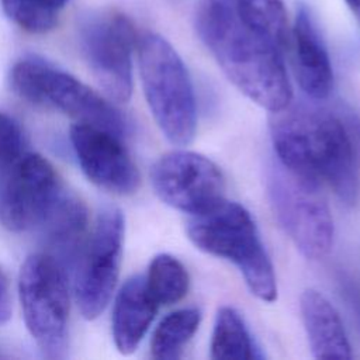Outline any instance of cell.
<instances>
[{"label":"cell","instance_id":"cell-1","mask_svg":"<svg viewBox=\"0 0 360 360\" xmlns=\"http://www.w3.org/2000/svg\"><path fill=\"white\" fill-rule=\"evenodd\" d=\"M270 114L276 158L354 205L360 194L357 152L345 120L326 108L292 101Z\"/></svg>","mask_w":360,"mask_h":360},{"label":"cell","instance_id":"cell-2","mask_svg":"<svg viewBox=\"0 0 360 360\" xmlns=\"http://www.w3.org/2000/svg\"><path fill=\"white\" fill-rule=\"evenodd\" d=\"M197 31L225 76L249 100L270 112L290 104L292 90L283 48L245 25L232 4L204 0Z\"/></svg>","mask_w":360,"mask_h":360},{"label":"cell","instance_id":"cell-3","mask_svg":"<svg viewBox=\"0 0 360 360\" xmlns=\"http://www.w3.org/2000/svg\"><path fill=\"white\" fill-rule=\"evenodd\" d=\"M186 231L197 249L233 263L259 300L273 302L277 298L271 260L245 207L224 200L210 211L190 215Z\"/></svg>","mask_w":360,"mask_h":360},{"label":"cell","instance_id":"cell-4","mask_svg":"<svg viewBox=\"0 0 360 360\" xmlns=\"http://www.w3.org/2000/svg\"><path fill=\"white\" fill-rule=\"evenodd\" d=\"M142 87L149 110L174 145L193 141L197 111L188 72L174 48L160 35L148 32L138 39Z\"/></svg>","mask_w":360,"mask_h":360},{"label":"cell","instance_id":"cell-5","mask_svg":"<svg viewBox=\"0 0 360 360\" xmlns=\"http://www.w3.org/2000/svg\"><path fill=\"white\" fill-rule=\"evenodd\" d=\"M266 188L277 221L297 249L311 260L326 256L333 243V218L322 186L274 156L266 167Z\"/></svg>","mask_w":360,"mask_h":360},{"label":"cell","instance_id":"cell-6","mask_svg":"<svg viewBox=\"0 0 360 360\" xmlns=\"http://www.w3.org/2000/svg\"><path fill=\"white\" fill-rule=\"evenodd\" d=\"M10 87L21 98L68 114L124 138L125 117L104 97L70 73L39 58L20 59L10 70Z\"/></svg>","mask_w":360,"mask_h":360},{"label":"cell","instance_id":"cell-7","mask_svg":"<svg viewBox=\"0 0 360 360\" xmlns=\"http://www.w3.org/2000/svg\"><path fill=\"white\" fill-rule=\"evenodd\" d=\"M18 295L25 326L42 356L62 359L69 322L65 267L46 252L30 255L20 270Z\"/></svg>","mask_w":360,"mask_h":360},{"label":"cell","instance_id":"cell-8","mask_svg":"<svg viewBox=\"0 0 360 360\" xmlns=\"http://www.w3.org/2000/svg\"><path fill=\"white\" fill-rule=\"evenodd\" d=\"M83 56L103 91L115 101L132 93V51L136 44L131 20L118 11L90 13L80 22Z\"/></svg>","mask_w":360,"mask_h":360},{"label":"cell","instance_id":"cell-9","mask_svg":"<svg viewBox=\"0 0 360 360\" xmlns=\"http://www.w3.org/2000/svg\"><path fill=\"white\" fill-rule=\"evenodd\" d=\"M124 231L121 210L103 208L77 260L75 294L77 307L86 319L97 318L114 292L120 276Z\"/></svg>","mask_w":360,"mask_h":360},{"label":"cell","instance_id":"cell-10","mask_svg":"<svg viewBox=\"0 0 360 360\" xmlns=\"http://www.w3.org/2000/svg\"><path fill=\"white\" fill-rule=\"evenodd\" d=\"M150 183L165 204L190 215L210 211L225 200L221 169L190 150H173L159 158L150 169Z\"/></svg>","mask_w":360,"mask_h":360},{"label":"cell","instance_id":"cell-11","mask_svg":"<svg viewBox=\"0 0 360 360\" xmlns=\"http://www.w3.org/2000/svg\"><path fill=\"white\" fill-rule=\"evenodd\" d=\"M62 191L53 166L25 152L0 176V224L11 232L38 228Z\"/></svg>","mask_w":360,"mask_h":360},{"label":"cell","instance_id":"cell-12","mask_svg":"<svg viewBox=\"0 0 360 360\" xmlns=\"http://www.w3.org/2000/svg\"><path fill=\"white\" fill-rule=\"evenodd\" d=\"M70 142L83 173L96 186L120 195L136 191L139 172L122 138L100 127L77 122L70 128Z\"/></svg>","mask_w":360,"mask_h":360},{"label":"cell","instance_id":"cell-13","mask_svg":"<svg viewBox=\"0 0 360 360\" xmlns=\"http://www.w3.org/2000/svg\"><path fill=\"white\" fill-rule=\"evenodd\" d=\"M291 35L294 72L302 91L314 100L326 98L333 86L332 66L326 48L304 6L297 11Z\"/></svg>","mask_w":360,"mask_h":360},{"label":"cell","instance_id":"cell-14","mask_svg":"<svg viewBox=\"0 0 360 360\" xmlns=\"http://www.w3.org/2000/svg\"><path fill=\"white\" fill-rule=\"evenodd\" d=\"M38 229L46 248L45 252L65 269L75 266L87 242L86 205L75 194L63 190Z\"/></svg>","mask_w":360,"mask_h":360},{"label":"cell","instance_id":"cell-15","mask_svg":"<svg viewBox=\"0 0 360 360\" xmlns=\"http://www.w3.org/2000/svg\"><path fill=\"white\" fill-rule=\"evenodd\" d=\"M158 308L148 292L145 277L134 276L125 281L115 297L111 318L112 339L120 353L131 354L136 350Z\"/></svg>","mask_w":360,"mask_h":360},{"label":"cell","instance_id":"cell-16","mask_svg":"<svg viewBox=\"0 0 360 360\" xmlns=\"http://www.w3.org/2000/svg\"><path fill=\"white\" fill-rule=\"evenodd\" d=\"M302 323L315 359H350L352 347L336 308L314 288L300 298Z\"/></svg>","mask_w":360,"mask_h":360},{"label":"cell","instance_id":"cell-17","mask_svg":"<svg viewBox=\"0 0 360 360\" xmlns=\"http://www.w3.org/2000/svg\"><path fill=\"white\" fill-rule=\"evenodd\" d=\"M259 357L239 312L231 307L219 308L211 336V359L253 360Z\"/></svg>","mask_w":360,"mask_h":360},{"label":"cell","instance_id":"cell-18","mask_svg":"<svg viewBox=\"0 0 360 360\" xmlns=\"http://www.w3.org/2000/svg\"><path fill=\"white\" fill-rule=\"evenodd\" d=\"M201 314L197 308H183L167 314L156 326L152 340V357L166 360L177 359L184 346L197 332Z\"/></svg>","mask_w":360,"mask_h":360},{"label":"cell","instance_id":"cell-19","mask_svg":"<svg viewBox=\"0 0 360 360\" xmlns=\"http://www.w3.org/2000/svg\"><path fill=\"white\" fill-rule=\"evenodd\" d=\"M145 284L150 297L160 307L179 302L188 291L190 278L186 267L174 256L160 253L152 259Z\"/></svg>","mask_w":360,"mask_h":360},{"label":"cell","instance_id":"cell-20","mask_svg":"<svg viewBox=\"0 0 360 360\" xmlns=\"http://www.w3.org/2000/svg\"><path fill=\"white\" fill-rule=\"evenodd\" d=\"M240 21L284 48L288 41L287 13L283 0H236L232 3Z\"/></svg>","mask_w":360,"mask_h":360},{"label":"cell","instance_id":"cell-21","mask_svg":"<svg viewBox=\"0 0 360 360\" xmlns=\"http://www.w3.org/2000/svg\"><path fill=\"white\" fill-rule=\"evenodd\" d=\"M6 15L27 32L51 31L68 0H0Z\"/></svg>","mask_w":360,"mask_h":360},{"label":"cell","instance_id":"cell-22","mask_svg":"<svg viewBox=\"0 0 360 360\" xmlns=\"http://www.w3.org/2000/svg\"><path fill=\"white\" fill-rule=\"evenodd\" d=\"M28 150L18 122L6 112H0V176Z\"/></svg>","mask_w":360,"mask_h":360},{"label":"cell","instance_id":"cell-23","mask_svg":"<svg viewBox=\"0 0 360 360\" xmlns=\"http://www.w3.org/2000/svg\"><path fill=\"white\" fill-rule=\"evenodd\" d=\"M10 297H8V285L7 278L0 269V325L4 323L10 318Z\"/></svg>","mask_w":360,"mask_h":360},{"label":"cell","instance_id":"cell-24","mask_svg":"<svg viewBox=\"0 0 360 360\" xmlns=\"http://www.w3.org/2000/svg\"><path fill=\"white\" fill-rule=\"evenodd\" d=\"M346 3L360 22V0H346Z\"/></svg>","mask_w":360,"mask_h":360},{"label":"cell","instance_id":"cell-25","mask_svg":"<svg viewBox=\"0 0 360 360\" xmlns=\"http://www.w3.org/2000/svg\"><path fill=\"white\" fill-rule=\"evenodd\" d=\"M207 1H211V3H217V4H231L236 0H207Z\"/></svg>","mask_w":360,"mask_h":360}]
</instances>
